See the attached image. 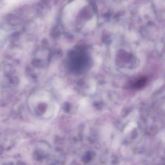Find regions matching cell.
Segmentation results:
<instances>
[{
	"mask_svg": "<svg viewBox=\"0 0 165 165\" xmlns=\"http://www.w3.org/2000/svg\"><path fill=\"white\" fill-rule=\"evenodd\" d=\"M147 79L146 78H140L134 84V87L136 88H141L146 85Z\"/></svg>",
	"mask_w": 165,
	"mask_h": 165,
	"instance_id": "obj_1",
	"label": "cell"
}]
</instances>
